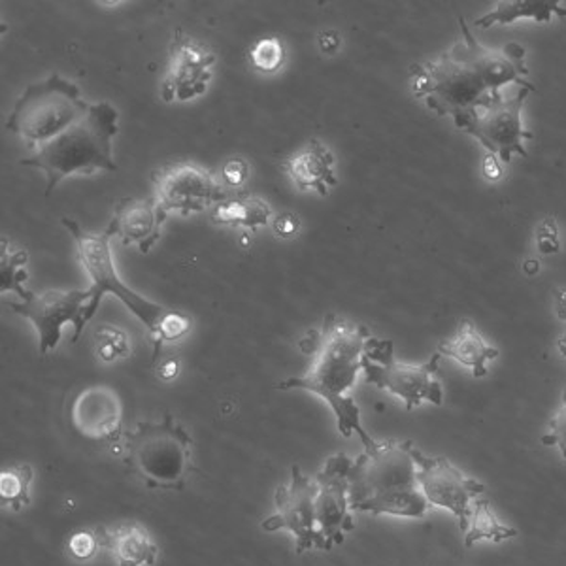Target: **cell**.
Here are the masks:
<instances>
[{
	"label": "cell",
	"mask_w": 566,
	"mask_h": 566,
	"mask_svg": "<svg viewBox=\"0 0 566 566\" xmlns=\"http://www.w3.org/2000/svg\"><path fill=\"white\" fill-rule=\"evenodd\" d=\"M316 495L317 483L304 476L298 467L291 469L290 485L277 488L274 502L276 514L264 520L263 531H280L287 528L295 536V552L303 555L312 547H319L322 552L327 549V542L316 522Z\"/></svg>",
	"instance_id": "7c38bea8"
},
{
	"label": "cell",
	"mask_w": 566,
	"mask_h": 566,
	"mask_svg": "<svg viewBox=\"0 0 566 566\" xmlns=\"http://www.w3.org/2000/svg\"><path fill=\"white\" fill-rule=\"evenodd\" d=\"M517 536V531L496 517L488 499H474L470 504L469 523L464 528V546L472 547L476 542H504Z\"/></svg>",
	"instance_id": "7402d4cb"
},
{
	"label": "cell",
	"mask_w": 566,
	"mask_h": 566,
	"mask_svg": "<svg viewBox=\"0 0 566 566\" xmlns=\"http://www.w3.org/2000/svg\"><path fill=\"white\" fill-rule=\"evenodd\" d=\"M461 40L437 61L410 66L413 95L423 98L438 116H450L463 130L467 123L501 95L502 85L515 82L534 90L525 76V48L509 44L490 50L480 44L463 18H459Z\"/></svg>",
	"instance_id": "6da1fadb"
},
{
	"label": "cell",
	"mask_w": 566,
	"mask_h": 566,
	"mask_svg": "<svg viewBox=\"0 0 566 566\" xmlns=\"http://www.w3.org/2000/svg\"><path fill=\"white\" fill-rule=\"evenodd\" d=\"M213 65V53L181 31H176L175 40L170 44L167 76L161 87L163 101H191L202 95L207 91L208 82L212 80Z\"/></svg>",
	"instance_id": "9a60e30c"
},
{
	"label": "cell",
	"mask_w": 566,
	"mask_h": 566,
	"mask_svg": "<svg viewBox=\"0 0 566 566\" xmlns=\"http://www.w3.org/2000/svg\"><path fill=\"white\" fill-rule=\"evenodd\" d=\"M74 429L93 440H106L109 444L123 437V405L116 389L108 386H91L77 395L71 408Z\"/></svg>",
	"instance_id": "2e32d148"
},
{
	"label": "cell",
	"mask_w": 566,
	"mask_h": 566,
	"mask_svg": "<svg viewBox=\"0 0 566 566\" xmlns=\"http://www.w3.org/2000/svg\"><path fill=\"white\" fill-rule=\"evenodd\" d=\"M272 210L263 199L258 197H237L227 199L213 210V223L219 226L245 227L255 231L258 227L266 226Z\"/></svg>",
	"instance_id": "603a6c76"
},
{
	"label": "cell",
	"mask_w": 566,
	"mask_h": 566,
	"mask_svg": "<svg viewBox=\"0 0 566 566\" xmlns=\"http://www.w3.org/2000/svg\"><path fill=\"white\" fill-rule=\"evenodd\" d=\"M335 157L322 142L312 138L298 154L291 157L287 170L301 191L316 189L322 197H327L328 187L338 186L336 180Z\"/></svg>",
	"instance_id": "d6986e66"
},
{
	"label": "cell",
	"mask_w": 566,
	"mask_h": 566,
	"mask_svg": "<svg viewBox=\"0 0 566 566\" xmlns=\"http://www.w3.org/2000/svg\"><path fill=\"white\" fill-rule=\"evenodd\" d=\"M554 18H566V7L559 0H499L491 12L483 13L474 21L478 29H491L495 25H510L520 20H533L547 23Z\"/></svg>",
	"instance_id": "44dd1931"
},
{
	"label": "cell",
	"mask_w": 566,
	"mask_h": 566,
	"mask_svg": "<svg viewBox=\"0 0 566 566\" xmlns=\"http://www.w3.org/2000/svg\"><path fill=\"white\" fill-rule=\"evenodd\" d=\"M531 91L534 90L520 87L514 98L509 101L502 95H496L482 112H478L476 116L467 123L464 133L474 136L483 148L488 149V154L496 155L501 161L510 163L514 155H522L523 159H527L528 154L523 140L533 138V135L523 129L522 112Z\"/></svg>",
	"instance_id": "30bf717a"
},
{
	"label": "cell",
	"mask_w": 566,
	"mask_h": 566,
	"mask_svg": "<svg viewBox=\"0 0 566 566\" xmlns=\"http://www.w3.org/2000/svg\"><path fill=\"white\" fill-rule=\"evenodd\" d=\"M165 219L157 210L154 197L123 199L117 202L108 229L119 237L123 245L136 244L142 253H148L159 239Z\"/></svg>",
	"instance_id": "e0dca14e"
},
{
	"label": "cell",
	"mask_w": 566,
	"mask_h": 566,
	"mask_svg": "<svg viewBox=\"0 0 566 566\" xmlns=\"http://www.w3.org/2000/svg\"><path fill=\"white\" fill-rule=\"evenodd\" d=\"M27 251H8L7 242H2V258H0V291H15L21 298H27L31 291L23 287L27 282Z\"/></svg>",
	"instance_id": "d4e9b609"
},
{
	"label": "cell",
	"mask_w": 566,
	"mask_h": 566,
	"mask_svg": "<svg viewBox=\"0 0 566 566\" xmlns=\"http://www.w3.org/2000/svg\"><path fill=\"white\" fill-rule=\"evenodd\" d=\"M368 338L367 327L327 316L322 331L312 328L301 340L304 354L314 355L308 373L280 381L276 386L280 391L303 389L319 395L333 408L342 437L349 438L357 432L363 446L373 444L374 438L360 423L359 406L349 391L355 386L357 374L363 370V354Z\"/></svg>",
	"instance_id": "7a4b0ae2"
},
{
	"label": "cell",
	"mask_w": 566,
	"mask_h": 566,
	"mask_svg": "<svg viewBox=\"0 0 566 566\" xmlns=\"http://www.w3.org/2000/svg\"><path fill=\"white\" fill-rule=\"evenodd\" d=\"M354 459L346 453H336L325 461L317 472L316 522L327 542V549L344 542V534L355 528L354 517L349 515V469Z\"/></svg>",
	"instance_id": "5bb4252c"
},
{
	"label": "cell",
	"mask_w": 566,
	"mask_h": 566,
	"mask_svg": "<svg viewBox=\"0 0 566 566\" xmlns=\"http://www.w3.org/2000/svg\"><path fill=\"white\" fill-rule=\"evenodd\" d=\"M127 469L149 490L181 491L191 469L193 440L170 413L159 423L140 421L123 432Z\"/></svg>",
	"instance_id": "5b68a950"
},
{
	"label": "cell",
	"mask_w": 566,
	"mask_h": 566,
	"mask_svg": "<svg viewBox=\"0 0 566 566\" xmlns=\"http://www.w3.org/2000/svg\"><path fill=\"white\" fill-rule=\"evenodd\" d=\"M101 541H98L97 533H90V531H80V533L72 534L66 544L69 554L76 560H90L97 555Z\"/></svg>",
	"instance_id": "4dcf8cb0"
},
{
	"label": "cell",
	"mask_w": 566,
	"mask_h": 566,
	"mask_svg": "<svg viewBox=\"0 0 566 566\" xmlns=\"http://www.w3.org/2000/svg\"><path fill=\"white\" fill-rule=\"evenodd\" d=\"M522 269L528 277L536 276V274L541 272V261H536V259H527V261L522 264Z\"/></svg>",
	"instance_id": "74e56055"
},
{
	"label": "cell",
	"mask_w": 566,
	"mask_h": 566,
	"mask_svg": "<svg viewBox=\"0 0 566 566\" xmlns=\"http://www.w3.org/2000/svg\"><path fill=\"white\" fill-rule=\"evenodd\" d=\"M555 312L560 322L566 323V290L555 291Z\"/></svg>",
	"instance_id": "8d00e7d4"
},
{
	"label": "cell",
	"mask_w": 566,
	"mask_h": 566,
	"mask_svg": "<svg viewBox=\"0 0 566 566\" xmlns=\"http://www.w3.org/2000/svg\"><path fill=\"white\" fill-rule=\"evenodd\" d=\"M412 440L365 446L349 469V509L421 520L432 509L418 483Z\"/></svg>",
	"instance_id": "3957f363"
},
{
	"label": "cell",
	"mask_w": 566,
	"mask_h": 566,
	"mask_svg": "<svg viewBox=\"0 0 566 566\" xmlns=\"http://www.w3.org/2000/svg\"><path fill=\"white\" fill-rule=\"evenodd\" d=\"M91 104L85 103L76 85L52 76L29 85L8 117L7 129L20 135L29 146H44L55 136L71 129L84 117Z\"/></svg>",
	"instance_id": "8992f818"
},
{
	"label": "cell",
	"mask_w": 566,
	"mask_h": 566,
	"mask_svg": "<svg viewBox=\"0 0 566 566\" xmlns=\"http://www.w3.org/2000/svg\"><path fill=\"white\" fill-rule=\"evenodd\" d=\"M63 226L76 242L80 263L84 264V269L91 277V301L85 304L84 308L85 325L90 323L91 317L95 316L104 293H112L148 327L149 336L154 338L159 333V327H161L168 310L138 295L136 291L130 290L129 285H125L119 280L114 258H112V250H109V239L114 237V232L106 229L103 234H91L77 226L74 219L69 218H63Z\"/></svg>",
	"instance_id": "52a82bcc"
},
{
	"label": "cell",
	"mask_w": 566,
	"mask_h": 566,
	"mask_svg": "<svg viewBox=\"0 0 566 566\" xmlns=\"http://www.w3.org/2000/svg\"><path fill=\"white\" fill-rule=\"evenodd\" d=\"M438 354L469 367L474 378H485L490 373L488 363L499 357V349L483 340L480 331L472 323L463 322L459 323L458 335L450 340L440 342Z\"/></svg>",
	"instance_id": "ffe728a7"
},
{
	"label": "cell",
	"mask_w": 566,
	"mask_h": 566,
	"mask_svg": "<svg viewBox=\"0 0 566 566\" xmlns=\"http://www.w3.org/2000/svg\"><path fill=\"white\" fill-rule=\"evenodd\" d=\"M189 328H191V322L184 314L175 312V310H168L167 316H165L161 327H159V333L151 338L154 365H157L159 359H161L163 346L167 342L180 340V338H184L189 333Z\"/></svg>",
	"instance_id": "4316f807"
},
{
	"label": "cell",
	"mask_w": 566,
	"mask_h": 566,
	"mask_svg": "<svg viewBox=\"0 0 566 566\" xmlns=\"http://www.w3.org/2000/svg\"><path fill=\"white\" fill-rule=\"evenodd\" d=\"M34 470L31 464H15L0 472V502L2 506L23 510L31 504V483Z\"/></svg>",
	"instance_id": "cb8c5ba5"
},
{
	"label": "cell",
	"mask_w": 566,
	"mask_h": 566,
	"mask_svg": "<svg viewBox=\"0 0 566 566\" xmlns=\"http://www.w3.org/2000/svg\"><path fill=\"white\" fill-rule=\"evenodd\" d=\"M536 250L542 255H557L560 251L559 226L557 219L544 218L541 226L536 229Z\"/></svg>",
	"instance_id": "f546056e"
},
{
	"label": "cell",
	"mask_w": 566,
	"mask_h": 566,
	"mask_svg": "<svg viewBox=\"0 0 566 566\" xmlns=\"http://www.w3.org/2000/svg\"><path fill=\"white\" fill-rule=\"evenodd\" d=\"M154 200L163 219L170 212L181 216L202 212L227 200V191L205 168L189 163H176L151 175Z\"/></svg>",
	"instance_id": "9c48e42d"
},
{
	"label": "cell",
	"mask_w": 566,
	"mask_h": 566,
	"mask_svg": "<svg viewBox=\"0 0 566 566\" xmlns=\"http://www.w3.org/2000/svg\"><path fill=\"white\" fill-rule=\"evenodd\" d=\"M412 458L418 467V483L431 506L450 510L459 520L463 531L469 523L470 504L485 491L483 483L464 476L446 458H429L423 451L412 446Z\"/></svg>",
	"instance_id": "4fadbf2b"
},
{
	"label": "cell",
	"mask_w": 566,
	"mask_h": 566,
	"mask_svg": "<svg viewBox=\"0 0 566 566\" xmlns=\"http://www.w3.org/2000/svg\"><path fill=\"white\" fill-rule=\"evenodd\" d=\"M101 547L114 554L119 566H154L159 555L148 528L138 522H127L116 528L98 527L95 531Z\"/></svg>",
	"instance_id": "ac0fdd59"
},
{
	"label": "cell",
	"mask_w": 566,
	"mask_h": 566,
	"mask_svg": "<svg viewBox=\"0 0 566 566\" xmlns=\"http://www.w3.org/2000/svg\"><path fill=\"white\" fill-rule=\"evenodd\" d=\"M483 178L488 181H499L502 178V168L499 165V157L493 154H488L483 157L482 163Z\"/></svg>",
	"instance_id": "836d02e7"
},
{
	"label": "cell",
	"mask_w": 566,
	"mask_h": 566,
	"mask_svg": "<svg viewBox=\"0 0 566 566\" xmlns=\"http://www.w3.org/2000/svg\"><path fill=\"white\" fill-rule=\"evenodd\" d=\"M283 59H285V48L274 36L259 40L250 52L251 65L255 66L259 72H266V74L276 72L283 65Z\"/></svg>",
	"instance_id": "83f0119b"
},
{
	"label": "cell",
	"mask_w": 566,
	"mask_h": 566,
	"mask_svg": "<svg viewBox=\"0 0 566 566\" xmlns=\"http://www.w3.org/2000/svg\"><path fill=\"white\" fill-rule=\"evenodd\" d=\"M95 338H97V355L106 363L122 359L130 354L129 338L119 328L101 325L95 331Z\"/></svg>",
	"instance_id": "484cf974"
},
{
	"label": "cell",
	"mask_w": 566,
	"mask_h": 566,
	"mask_svg": "<svg viewBox=\"0 0 566 566\" xmlns=\"http://www.w3.org/2000/svg\"><path fill=\"white\" fill-rule=\"evenodd\" d=\"M340 34L336 33V31H325V33L319 36V48H322L325 53H335L336 50L340 48Z\"/></svg>",
	"instance_id": "d590c367"
},
{
	"label": "cell",
	"mask_w": 566,
	"mask_h": 566,
	"mask_svg": "<svg viewBox=\"0 0 566 566\" xmlns=\"http://www.w3.org/2000/svg\"><path fill=\"white\" fill-rule=\"evenodd\" d=\"M116 135L117 109L108 103L91 104L87 114L80 117L71 129L40 146L36 154L21 163L25 167L44 170L48 178L45 195H52L66 176L117 170L112 157V138Z\"/></svg>",
	"instance_id": "277c9868"
},
{
	"label": "cell",
	"mask_w": 566,
	"mask_h": 566,
	"mask_svg": "<svg viewBox=\"0 0 566 566\" xmlns=\"http://www.w3.org/2000/svg\"><path fill=\"white\" fill-rule=\"evenodd\" d=\"M557 348H559V354L566 359V333L560 336L559 342H557Z\"/></svg>",
	"instance_id": "f35d334b"
},
{
	"label": "cell",
	"mask_w": 566,
	"mask_h": 566,
	"mask_svg": "<svg viewBox=\"0 0 566 566\" xmlns=\"http://www.w3.org/2000/svg\"><path fill=\"white\" fill-rule=\"evenodd\" d=\"M542 444L557 448L566 461V387L563 391L559 408H557L554 419L549 421L546 434L542 437Z\"/></svg>",
	"instance_id": "f1b7e54d"
},
{
	"label": "cell",
	"mask_w": 566,
	"mask_h": 566,
	"mask_svg": "<svg viewBox=\"0 0 566 566\" xmlns=\"http://www.w3.org/2000/svg\"><path fill=\"white\" fill-rule=\"evenodd\" d=\"M178 374H180V365H178L176 359L163 360V363H159V367H157V376L163 381H172Z\"/></svg>",
	"instance_id": "e575fe53"
},
{
	"label": "cell",
	"mask_w": 566,
	"mask_h": 566,
	"mask_svg": "<svg viewBox=\"0 0 566 566\" xmlns=\"http://www.w3.org/2000/svg\"><path fill=\"white\" fill-rule=\"evenodd\" d=\"M90 301V290L45 291L42 295L29 293L27 298H23V303L10 301L7 306L15 314L33 322L39 333L40 354L45 355L57 348L65 323L74 325L72 342L76 344L80 340L85 327L84 308Z\"/></svg>",
	"instance_id": "8fae6325"
},
{
	"label": "cell",
	"mask_w": 566,
	"mask_h": 566,
	"mask_svg": "<svg viewBox=\"0 0 566 566\" xmlns=\"http://www.w3.org/2000/svg\"><path fill=\"white\" fill-rule=\"evenodd\" d=\"M301 231V221L293 213H282L274 221V232L282 239H293Z\"/></svg>",
	"instance_id": "d6a6232c"
},
{
	"label": "cell",
	"mask_w": 566,
	"mask_h": 566,
	"mask_svg": "<svg viewBox=\"0 0 566 566\" xmlns=\"http://www.w3.org/2000/svg\"><path fill=\"white\" fill-rule=\"evenodd\" d=\"M442 355L434 354L423 365L399 363L392 354V342L368 338L363 354V373L368 384L397 395L412 412L421 402L440 406L444 400L442 384L438 381V363Z\"/></svg>",
	"instance_id": "ba28073f"
},
{
	"label": "cell",
	"mask_w": 566,
	"mask_h": 566,
	"mask_svg": "<svg viewBox=\"0 0 566 566\" xmlns=\"http://www.w3.org/2000/svg\"><path fill=\"white\" fill-rule=\"evenodd\" d=\"M250 178V165L244 159H231L223 167V180L231 187H242Z\"/></svg>",
	"instance_id": "1f68e13d"
}]
</instances>
